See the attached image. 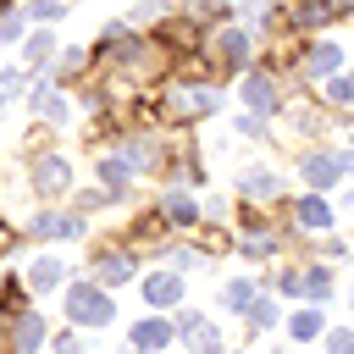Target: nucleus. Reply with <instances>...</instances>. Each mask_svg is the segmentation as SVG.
<instances>
[{"label": "nucleus", "instance_id": "9d476101", "mask_svg": "<svg viewBox=\"0 0 354 354\" xmlns=\"http://www.w3.org/2000/svg\"><path fill=\"white\" fill-rule=\"evenodd\" d=\"M133 343H138V348H166V343H171V326H166V321H138V326H133Z\"/></svg>", "mask_w": 354, "mask_h": 354}, {"label": "nucleus", "instance_id": "412c9836", "mask_svg": "<svg viewBox=\"0 0 354 354\" xmlns=\"http://www.w3.org/2000/svg\"><path fill=\"white\" fill-rule=\"evenodd\" d=\"M249 321H254V326H277V304H271V299H254V304H249Z\"/></svg>", "mask_w": 354, "mask_h": 354}, {"label": "nucleus", "instance_id": "a211bd4d", "mask_svg": "<svg viewBox=\"0 0 354 354\" xmlns=\"http://www.w3.org/2000/svg\"><path fill=\"white\" fill-rule=\"evenodd\" d=\"M166 216H171L177 227H194V199H183V194H171V199H166Z\"/></svg>", "mask_w": 354, "mask_h": 354}, {"label": "nucleus", "instance_id": "a878e982", "mask_svg": "<svg viewBox=\"0 0 354 354\" xmlns=\"http://www.w3.org/2000/svg\"><path fill=\"white\" fill-rule=\"evenodd\" d=\"M326 348H332V354H354V332H332Z\"/></svg>", "mask_w": 354, "mask_h": 354}, {"label": "nucleus", "instance_id": "5701e85b", "mask_svg": "<svg viewBox=\"0 0 354 354\" xmlns=\"http://www.w3.org/2000/svg\"><path fill=\"white\" fill-rule=\"evenodd\" d=\"M61 11H66L61 0H33V6H28V17H39V22H55Z\"/></svg>", "mask_w": 354, "mask_h": 354}, {"label": "nucleus", "instance_id": "cd10ccee", "mask_svg": "<svg viewBox=\"0 0 354 354\" xmlns=\"http://www.w3.org/2000/svg\"><path fill=\"white\" fill-rule=\"evenodd\" d=\"M0 249H11V232H6V227H0Z\"/></svg>", "mask_w": 354, "mask_h": 354}, {"label": "nucleus", "instance_id": "4468645a", "mask_svg": "<svg viewBox=\"0 0 354 354\" xmlns=\"http://www.w3.org/2000/svg\"><path fill=\"white\" fill-rule=\"evenodd\" d=\"M221 55H227V66H243V61H249V39H243V33H227V39H221Z\"/></svg>", "mask_w": 354, "mask_h": 354}, {"label": "nucleus", "instance_id": "9b49d317", "mask_svg": "<svg viewBox=\"0 0 354 354\" xmlns=\"http://www.w3.org/2000/svg\"><path fill=\"white\" fill-rule=\"evenodd\" d=\"M243 94H249V105H254V111H277V83H271V77H249V88H243Z\"/></svg>", "mask_w": 354, "mask_h": 354}, {"label": "nucleus", "instance_id": "6ab92c4d", "mask_svg": "<svg viewBox=\"0 0 354 354\" xmlns=\"http://www.w3.org/2000/svg\"><path fill=\"white\" fill-rule=\"evenodd\" d=\"M326 288H332V277H326V271H310V277H299V293H310V299H326Z\"/></svg>", "mask_w": 354, "mask_h": 354}, {"label": "nucleus", "instance_id": "f3484780", "mask_svg": "<svg viewBox=\"0 0 354 354\" xmlns=\"http://www.w3.org/2000/svg\"><path fill=\"white\" fill-rule=\"evenodd\" d=\"M127 171H133L127 160H105V166H100V177H105V188H111V194H116V188H127Z\"/></svg>", "mask_w": 354, "mask_h": 354}, {"label": "nucleus", "instance_id": "0eeeda50", "mask_svg": "<svg viewBox=\"0 0 354 354\" xmlns=\"http://www.w3.org/2000/svg\"><path fill=\"white\" fill-rule=\"evenodd\" d=\"M337 171H343V160H337V155H310V160H304L310 188H332V183H337Z\"/></svg>", "mask_w": 354, "mask_h": 354}, {"label": "nucleus", "instance_id": "bb28decb", "mask_svg": "<svg viewBox=\"0 0 354 354\" xmlns=\"http://www.w3.org/2000/svg\"><path fill=\"white\" fill-rule=\"evenodd\" d=\"M17 28H22L17 17H0V39H17Z\"/></svg>", "mask_w": 354, "mask_h": 354}, {"label": "nucleus", "instance_id": "4be33fe9", "mask_svg": "<svg viewBox=\"0 0 354 354\" xmlns=\"http://www.w3.org/2000/svg\"><path fill=\"white\" fill-rule=\"evenodd\" d=\"M326 100H337V105H354V77H332V83H326Z\"/></svg>", "mask_w": 354, "mask_h": 354}, {"label": "nucleus", "instance_id": "f257e3e1", "mask_svg": "<svg viewBox=\"0 0 354 354\" xmlns=\"http://www.w3.org/2000/svg\"><path fill=\"white\" fill-rule=\"evenodd\" d=\"M66 315H72L77 326H105V321H111V299H105V288H94V282H72V288H66Z\"/></svg>", "mask_w": 354, "mask_h": 354}, {"label": "nucleus", "instance_id": "f8f14e48", "mask_svg": "<svg viewBox=\"0 0 354 354\" xmlns=\"http://www.w3.org/2000/svg\"><path fill=\"white\" fill-rule=\"evenodd\" d=\"M299 227H304V232H321V227H332L326 205H321V199H304V205H299Z\"/></svg>", "mask_w": 354, "mask_h": 354}, {"label": "nucleus", "instance_id": "aec40b11", "mask_svg": "<svg viewBox=\"0 0 354 354\" xmlns=\"http://www.w3.org/2000/svg\"><path fill=\"white\" fill-rule=\"evenodd\" d=\"M321 332V310H299L293 315V337H315Z\"/></svg>", "mask_w": 354, "mask_h": 354}, {"label": "nucleus", "instance_id": "ddd939ff", "mask_svg": "<svg viewBox=\"0 0 354 354\" xmlns=\"http://www.w3.org/2000/svg\"><path fill=\"white\" fill-rule=\"evenodd\" d=\"M243 194H249V199H271V194H277V177H271V171H260V166H254V171H249V177H243Z\"/></svg>", "mask_w": 354, "mask_h": 354}, {"label": "nucleus", "instance_id": "f03ea898", "mask_svg": "<svg viewBox=\"0 0 354 354\" xmlns=\"http://www.w3.org/2000/svg\"><path fill=\"white\" fill-rule=\"evenodd\" d=\"M177 332H188V343H194V354H221V332L205 321V315H177Z\"/></svg>", "mask_w": 354, "mask_h": 354}, {"label": "nucleus", "instance_id": "20e7f679", "mask_svg": "<svg viewBox=\"0 0 354 354\" xmlns=\"http://www.w3.org/2000/svg\"><path fill=\"white\" fill-rule=\"evenodd\" d=\"M33 238H83V221L77 216H61V210H44L33 221Z\"/></svg>", "mask_w": 354, "mask_h": 354}, {"label": "nucleus", "instance_id": "393cba45", "mask_svg": "<svg viewBox=\"0 0 354 354\" xmlns=\"http://www.w3.org/2000/svg\"><path fill=\"white\" fill-rule=\"evenodd\" d=\"M227 304H232V310L254 304V288H249V282H232V288H227Z\"/></svg>", "mask_w": 354, "mask_h": 354}, {"label": "nucleus", "instance_id": "2eb2a0df", "mask_svg": "<svg viewBox=\"0 0 354 354\" xmlns=\"http://www.w3.org/2000/svg\"><path fill=\"white\" fill-rule=\"evenodd\" d=\"M332 66H337V50H332V44H321L315 55H304V72H310V77H321V72H332Z\"/></svg>", "mask_w": 354, "mask_h": 354}, {"label": "nucleus", "instance_id": "1a4fd4ad", "mask_svg": "<svg viewBox=\"0 0 354 354\" xmlns=\"http://www.w3.org/2000/svg\"><path fill=\"white\" fill-rule=\"evenodd\" d=\"M94 277H100V282H127V277H133V260H127L122 249H105V254L94 260Z\"/></svg>", "mask_w": 354, "mask_h": 354}, {"label": "nucleus", "instance_id": "c85d7f7f", "mask_svg": "<svg viewBox=\"0 0 354 354\" xmlns=\"http://www.w3.org/2000/svg\"><path fill=\"white\" fill-rule=\"evenodd\" d=\"M0 6H6V0H0Z\"/></svg>", "mask_w": 354, "mask_h": 354}, {"label": "nucleus", "instance_id": "b1692460", "mask_svg": "<svg viewBox=\"0 0 354 354\" xmlns=\"http://www.w3.org/2000/svg\"><path fill=\"white\" fill-rule=\"evenodd\" d=\"M50 50H55L50 33H33V39H28V61H50Z\"/></svg>", "mask_w": 354, "mask_h": 354}, {"label": "nucleus", "instance_id": "39448f33", "mask_svg": "<svg viewBox=\"0 0 354 354\" xmlns=\"http://www.w3.org/2000/svg\"><path fill=\"white\" fill-rule=\"evenodd\" d=\"M144 299H149V304H177V299H183V277H177V271H155V277L144 282Z\"/></svg>", "mask_w": 354, "mask_h": 354}, {"label": "nucleus", "instance_id": "423d86ee", "mask_svg": "<svg viewBox=\"0 0 354 354\" xmlns=\"http://www.w3.org/2000/svg\"><path fill=\"white\" fill-rule=\"evenodd\" d=\"M11 343H17V354L39 348V343H44V315H39V310H22V315H17V337H11Z\"/></svg>", "mask_w": 354, "mask_h": 354}, {"label": "nucleus", "instance_id": "7ed1b4c3", "mask_svg": "<svg viewBox=\"0 0 354 354\" xmlns=\"http://www.w3.org/2000/svg\"><path fill=\"white\" fill-rule=\"evenodd\" d=\"M61 282H66V260L39 254V260L28 266V288H33V293H50V288H61Z\"/></svg>", "mask_w": 354, "mask_h": 354}, {"label": "nucleus", "instance_id": "6e6552de", "mask_svg": "<svg viewBox=\"0 0 354 354\" xmlns=\"http://www.w3.org/2000/svg\"><path fill=\"white\" fill-rule=\"evenodd\" d=\"M33 188H39V194H61V188H66V160H55V155L39 160V166H33Z\"/></svg>", "mask_w": 354, "mask_h": 354}, {"label": "nucleus", "instance_id": "dca6fc26", "mask_svg": "<svg viewBox=\"0 0 354 354\" xmlns=\"http://www.w3.org/2000/svg\"><path fill=\"white\" fill-rule=\"evenodd\" d=\"M33 111H39V116H50V122H61V116H66L61 94H50V88H39V94H33Z\"/></svg>", "mask_w": 354, "mask_h": 354}]
</instances>
